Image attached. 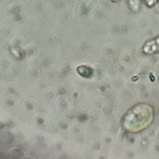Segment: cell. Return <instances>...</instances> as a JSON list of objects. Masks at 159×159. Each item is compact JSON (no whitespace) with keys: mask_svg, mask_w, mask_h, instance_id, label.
<instances>
[{"mask_svg":"<svg viewBox=\"0 0 159 159\" xmlns=\"http://www.w3.org/2000/svg\"><path fill=\"white\" fill-rule=\"evenodd\" d=\"M119 1H120V0H111V1H112V2H117Z\"/></svg>","mask_w":159,"mask_h":159,"instance_id":"obj_4","label":"cell"},{"mask_svg":"<svg viewBox=\"0 0 159 159\" xmlns=\"http://www.w3.org/2000/svg\"><path fill=\"white\" fill-rule=\"evenodd\" d=\"M158 4H159V2H158Z\"/></svg>","mask_w":159,"mask_h":159,"instance_id":"obj_5","label":"cell"},{"mask_svg":"<svg viewBox=\"0 0 159 159\" xmlns=\"http://www.w3.org/2000/svg\"><path fill=\"white\" fill-rule=\"evenodd\" d=\"M157 0H144L145 5L148 7H152L155 6Z\"/></svg>","mask_w":159,"mask_h":159,"instance_id":"obj_3","label":"cell"},{"mask_svg":"<svg viewBox=\"0 0 159 159\" xmlns=\"http://www.w3.org/2000/svg\"><path fill=\"white\" fill-rule=\"evenodd\" d=\"M143 50L148 51V53H153L159 51V36L148 41L143 47Z\"/></svg>","mask_w":159,"mask_h":159,"instance_id":"obj_1","label":"cell"},{"mask_svg":"<svg viewBox=\"0 0 159 159\" xmlns=\"http://www.w3.org/2000/svg\"><path fill=\"white\" fill-rule=\"evenodd\" d=\"M130 9L133 11H138L141 5V0H128Z\"/></svg>","mask_w":159,"mask_h":159,"instance_id":"obj_2","label":"cell"}]
</instances>
